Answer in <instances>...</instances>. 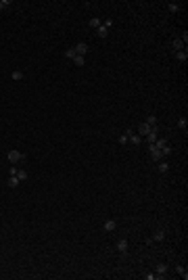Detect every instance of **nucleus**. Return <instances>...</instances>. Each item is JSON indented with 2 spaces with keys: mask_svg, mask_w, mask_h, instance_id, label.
Wrapping results in <instances>:
<instances>
[{
  "mask_svg": "<svg viewBox=\"0 0 188 280\" xmlns=\"http://www.w3.org/2000/svg\"><path fill=\"white\" fill-rule=\"evenodd\" d=\"M96 34H98V38H107V36H109V29H107L105 25H100V27L96 29Z\"/></svg>",
  "mask_w": 188,
  "mask_h": 280,
  "instance_id": "1a4fd4ad",
  "label": "nucleus"
},
{
  "mask_svg": "<svg viewBox=\"0 0 188 280\" xmlns=\"http://www.w3.org/2000/svg\"><path fill=\"white\" fill-rule=\"evenodd\" d=\"M161 153H163V157L171 155V146H169V144H167V146H163V148H161Z\"/></svg>",
  "mask_w": 188,
  "mask_h": 280,
  "instance_id": "5701e85b",
  "label": "nucleus"
},
{
  "mask_svg": "<svg viewBox=\"0 0 188 280\" xmlns=\"http://www.w3.org/2000/svg\"><path fill=\"white\" fill-rule=\"evenodd\" d=\"M169 11H171V13H178V11H180V4L171 2V4H169Z\"/></svg>",
  "mask_w": 188,
  "mask_h": 280,
  "instance_id": "b1692460",
  "label": "nucleus"
},
{
  "mask_svg": "<svg viewBox=\"0 0 188 280\" xmlns=\"http://www.w3.org/2000/svg\"><path fill=\"white\" fill-rule=\"evenodd\" d=\"M144 278H146V280H155V278H157V274H146Z\"/></svg>",
  "mask_w": 188,
  "mask_h": 280,
  "instance_id": "bb28decb",
  "label": "nucleus"
},
{
  "mask_svg": "<svg viewBox=\"0 0 188 280\" xmlns=\"http://www.w3.org/2000/svg\"><path fill=\"white\" fill-rule=\"evenodd\" d=\"M6 157H8V161H11V163H13V165H15V163H19V161H23V159H25V155H23V153H21V151H8V155H6Z\"/></svg>",
  "mask_w": 188,
  "mask_h": 280,
  "instance_id": "f257e3e1",
  "label": "nucleus"
},
{
  "mask_svg": "<svg viewBox=\"0 0 188 280\" xmlns=\"http://www.w3.org/2000/svg\"><path fill=\"white\" fill-rule=\"evenodd\" d=\"M174 48H176V52H180V50L186 48V42H184L182 38H176V40H174Z\"/></svg>",
  "mask_w": 188,
  "mask_h": 280,
  "instance_id": "39448f33",
  "label": "nucleus"
},
{
  "mask_svg": "<svg viewBox=\"0 0 188 280\" xmlns=\"http://www.w3.org/2000/svg\"><path fill=\"white\" fill-rule=\"evenodd\" d=\"M17 178H19V182L27 180V172H25V169H17Z\"/></svg>",
  "mask_w": 188,
  "mask_h": 280,
  "instance_id": "dca6fc26",
  "label": "nucleus"
},
{
  "mask_svg": "<svg viewBox=\"0 0 188 280\" xmlns=\"http://www.w3.org/2000/svg\"><path fill=\"white\" fill-rule=\"evenodd\" d=\"M6 184H8V188H17L19 186V178H17V176H11Z\"/></svg>",
  "mask_w": 188,
  "mask_h": 280,
  "instance_id": "6e6552de",
  "label": "nucleus"
},
{
  "mask_svg": "<svg viewBox=\"0 0 188 280\" xmlns=\"http://www.w3.org/2000/svg\"><path fill=\"white\" fill-rule=\"evenodd\" d=\"M176 59H178V61H186V59H188V50H186V48H184V50H180V52H176Z\"/></svg>",
  "mask_w": 188,
  "mask_h": 280,
  "instance_id": "9d476101",
  "label": "nucleus"
},
{
  "mask_svg": "<svg viewBox=\"0 0 188 280\" xmlns=\"http://www.w3.org/2000/svg\"><path fill=\"white\" fill-rule=\"evenodd\" d=\"M115 226H117V222H115V220H107V222H105V230H107V232L115 230Z\"/></svg>",
  "mask_w": 188,
  "mask_h": 280,
  "instance_id": "0eeeda50",
  "label": "nucleus"
},
{
  "mask_svg": "<svg viewBox=\"0 0 188 280\" xmlns=\"http://www.w3.org/2000/svg\"><path fill=\"white\" fill-rule=\"evenodd\" d=\"M65 56H67V59H71V61H73V59H75V56H77V54H75V50H73V48H67V50H65Z\"/></svg>",
  "mask_w": 188,
  "mask_h": 280,
  "instance_id": "6ab92c4d",
  "label": "nucleus"
},
{
  "mask_svg": "<svg viewBox=\"0 0 188 280\" xmlns=\"http://www.w3.org/2000/svg\"><path fill=\"white\" fill-rule=\"evenodd\" d=\"M186 126H188L186 117H180V119H178V128H180V130H186Z\"/></svg>",
  "mask_w": 188,
  "mask_h": 280,
  "instance_id": "412c9836",
  "label": "nucleus"
},
{
  "mask_svg": "<svg viewBox=\"0 0 188 280\" xmlns=\"http://www.w3.org/2000/svg\"><path fill=\"white\" fill-rule=\"evenodd\" d=\"M163 238H165V230H157L153 236V240H163Z\"/></svg>",
  "mask_w": 188,
  "mask_h": 280,
  "instance_id": "a211bd4d",
  "label": "nucleus"
},
{
  "mask_svg": "<svg viewBox=\"0 0 188 280\" xmlns=\"http://www.w3.org/2000/svg\"><path fill=\"white\" fill-rule=\"evenodd\" d=\"M6 4H8V0H0V11H2V8H4Z\"/></svg>",
  "mask_w": 188,
  "mask_h": 280,
  "instance_id": "cd10ccee",
  "label": "nucleus"
},
{
  "mask_svg": "<svg viewBox=\"0 0 188 280\" xmlns=\"http://www.w3.org/2000/svg\"><path fill=\"white\" fill-rule=\"evenodd\" d=\"M148 132H150V126H148V123H140V126H138V136H140V138H144Z\"/></svg>",
  "mask_w": 188,
  "mask_h": 280,
  "instance_id": "20e7f679",
  "label": "nucleus"
},
{
  "mask_svg": "<svg viewBox=\"0 0 188 280\" xmlns=\"http://www.w3.org/2000/svg\"><path fill=\"white\" fill-rule=\"evenodd\" d=\"M119 144H128V136H126V134L119 136Z\"/></svg>",
  "mask_w": 188,
  "mask_h": 280,
  "instance_id": "a878e982",
  "label": "nucleus"
},
{
  "mask_svg": "<svg viewBox=\"0 0 188 280\" xmlns=\"http://www.w3.org/2000/svg\"><path fill=\"white\" fill-rule=\"evenodd\" d=\"M155 272H157V278H163V276H165V272H167V263H157Z\"/></svg>",
  "mask_w": 188,
  "mask_h": 280,
  "instance_id": "7ed1b4c3",
  "label": "nucleus"
},
{
  "mask_svg": "<svg viewBox=\"0 0 188 280\" xmlns=\"http://www.w3.org/2000/svg\"><path fill=\"white\" fill-rule=\"evenodd\" d=\"M88 25H90V27H94V29H98L102 23H100V19H96V17H94V19H90V23H88Z\"/></svg>",
  "mask_w": 188,
  "mask_h": 280,
  "instance_id": "f3484780",
  "label": "nucleus"
},
{
  "mask_svg": "<svg viewBox=\"0 0 188 280\" xmlns=\"http://www.w3.org/2000/svg\"><path fill=\"white\" fill-rule=\"evenodd\" d=\"M142 140H144V138H140V136H138V134H132V136H130V138H128V142H132V144H140Z\"/></svg>",
  "mask_w": 188,
  "mask_h": 280,
  "instance_id": "9b49d317",
  "label": "nucleus"
},
{
  "mask_svg": "<svg viewBox=\"0 0 188 280\" xmlns=\"http://www.w3.org/2000/svg\"><path fill=\"white\" fill-rule=\"evenodd\" d=\"M11 78H13L15 82H19V80H23V73H21V71H13V73H11Z\"/></svg>",
  "mask_w": 188,
  "mask_h": 280,
  "instance_id": "4be33fe9",
  "label": "nucleus"
},
{
  "mask_svg": "<svg viewBox=\"0 0 188 280\" xmlns=\"http://www.w3.org/2000/svg\"><path fill=\"white\" fill-rule=\"evenodd\" d=\"M73 63H75L77 67H84V63H86V56H75V59H73Z\"/></svg>",
  "mask_w": 188,
  "mask_h": 280,
  "instance_id": "aec40b11",
  "label": "nucleus"
},
{
  "mask_svg": "<svg viewBox=\"0 0 188 280\" xmlns=\"http://www.w3.org/2000/svg\"><path fill=\"white\" fill-rule=\"evenodd\" d=\"M113 23H115V21H113V19H107V21H105V23H102V25H105V27H107V29H111V27H113Z\"/></svg>",
  "mask_w": 188,
  "mask_h": 280,
  "instance_id": "393cba45",
  "label": "nucleus"
},
{
  "mask_svg": "<svg viewBox=\"0 0 188 280\" xmlns=\"http://www.w3.org/2000/svg\"><path fill=\"white\" fill-rule=\"evenodd\" d=\"M73 50H75V54H77V56H86V52H88V44L77 42V44L73 46Z\"/></svg>",
  "mask_w": 188,
  "mask_h": 280,
  "instance_id": "f03ea898",
  "label": "nucleus"
},
{
  "mask_svg": "<svg viewBox=\"0 0 188 280\" xmlns=\"http://www.w3.org/2000/svg\"><path fill=\"white\" fill-rule=\"evenodd\" d=\"M144 123H148V126H150V128H155V126H157V117H155V115H148V117H146V121H144Z\"/></svg>",
  "mask_w": 188,
  "mask_h": 280,
  "instance_id": "4468645a",
  "label": "nucleus"
},
{
  "mask_svg": "<svg viewBox=\"0 0 188 280\" xmlns=\"http://www.w3.org/2000/svg\"><path fill=\"white\" fill-rule=\"evenodd\" d=\"M153 144H155V148H163V146H167V140H163V138H157L155 142H153Z\"/></svg>",
  "mask_w": 188,
  "mask_h": 280,
  "instance_id": "f8f14e48",
  "label": "nucleus"
},
{
  "mask_svg": "<svg viewBox=\"0 0 188 280\" xmlns=\"http://www.w3.org/2000/svg\"><path fill=\"white\" fill-rule=\"evenodd\" d=\"M176 272H178V274H180V276H182L184 280L188 278V274H186V268H184V266H176Z\"/></svg>",
  "mask_w": 188,
  "mask_h": 280,
  "instance_id": "ddd939ff",
  "label": "nucleus"
},
{
  "mask_svg": "<svg viewBox=\"0 0 188 280\" xmlns=\"http://www.w3.org/2000/svg\"><path fill=\"white\" fill-rule=\"evenodd\" d=\"M167 169H169V163H167V161H159V172H161V174H165Z\"/></svg>",
  "mask_w": 188,
  "mask_h": 280,
  "instance_id": "2eb2a0df",
  "label": "nucleus"
},
{
  "mask_svg": "<svg viewBox=\"0 0 188 280\" xmlns=\"http://www.w3.org/2000/svg\"><path fill=\"white\" fill-rule=\"evenodd\" d=\"M117 251H119V253H126V251H128V240H126V238H121V240L117 242Z\"/></svg>",
  "mask_w": 188,
  "mask_h": 280,
  "instance_id": "423d86ee",
  "label": "nucleus"
}]
</instances>
